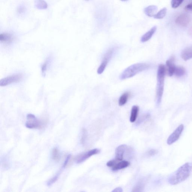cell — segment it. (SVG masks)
Segmentation results:
<instances>
[{"label": "cell", "instance_id": "6da1fadb", "mask_svg": "<svg viewBox=\"0 0 192 192\" xmlns=\"http://www.w3.org/2000/svg\"><path fill=\"white\" fill-rule=\"evenodd\" d=\"M192 172V163H186L170 177L168 182L171 185L179 184L187 179Z\"/></svg>", "mask_w": 192, "mask_h": 192}, {"label": "cell", "instance_id": "7a4b0ae2", "mask_svg": "<svg viewBox=\"0 0 192 192\" xmlns=\"http://www.w3.org/2000/svg\"><path fill=\"white\" fill-rule=\"evenodd\" d=\"M166 72V69L163 64H160L159 66L157 75V86L156 90V103L159 105L162 100L163 94L165 77Z\"/></svg>", "mask_w": 192, "mask_h": 192}, {"label": "cell", "instance_id": "3957f363", "mask_svg": "<svg viewBox=\"0 0 192 192\" xmlns=\"http://www.w3.org/2000/svg\"><path fill=\"white\" fill-rule=\"evenodd\" d=\"M150 67L149 65L144 63L132 65L123 71L120 75V79L123 80L131 78L139 73L147 70Z\"/></svg>", "mask_w": 192, "mask_h": 192}, {"label": "cell", "instance_id": "277c9868", "mask_svg": "<svg viewBox=\"0 0 192 192\" xmlns=\"http://www.w3.org/2000/svg\"><path fill=\"white\" fill-rule=\"evenodd\" d=\"M114 52V49H110L105 54L101 63L97 69V72L98 74H102L104 71L108 62L113 55Z\"/></svg>", "mask_w": 192, "mask_h": 192}, {"label": "cell", "instance_id": "5b68a950", "mask_svg": "<svg viewBox=\"0 0 192 192\" xmlns=\"http://www.w3.org/2000/svg\"><path fill=\"white\" fill-rule=\"evenodd\" d=\"M26 126L29 129L40 128L42 127V123L34 115L29 114L27 116Z\"/></svg>", "mask_w": 192, "mask_h": 192}, {"label": "cell", "instance_id": "8992f818", "mask_svg": "<svg viewBox=\"0 0 192 192\" xmlns=\"http://www.w3.org/2000/svg\"><path fill=\"white\" fill-rule=\"evenodd\" d=\"M22 76L20 74H14L3 78L0 81V86H6L13 83L19 82Z\"/></svg>", "mask_w": 192, "mask_h": 192}, {"label": "cell", "instance_id": "52a82bcc", "mask_svg": "<svg viewBox=\"0 0 192 192\" xmlns=\"http://www.w3.org/2000/svg\"><path fill=\"white\" fill-rule=\"evenodd\" d=\"M184 125L183 124L180 125L169 136L167 140V143L168 145H171L176 142L181 136L182 133L184 129Z\"/></svg>", "mask_w": 192, "mask_h": 192}, {"label": "cell", "instance_id": "ba28073f", "mask_svg": "<svg viewBox=\"0 0 192 192\" xmlns=\"http://www.w3.org/2000/svg\"><path fill=\"white\" fill-rule=\"evenodd\" d=\"M100 152V150L99 149L96 148L92 149V150L88 151L87 152L80 155L76 158V162L77 164L81 163L86 159H89L90 157L95 155L99 154Z\"/></svg>", "mask_w": 192, "mask_h": 192}, {"label": "cell", "instance_id": "9c48e42d", "mask_svg": "<svg viewBox=\"0 0 192 192\" xmlns=\"http://www.w3.org/2000/svg\"><path fill=\"white\" fill-rule=\"evenodd\" d=\"M191 21V18L188 15L182 14L179 15L175 20V23L177 25L182 27H186L189 24Z\"/></svg>", "mask_w": 192, "mask_h": 192}, {"label": "cell", "instance_id": "30bf717a", "mask_svg": "<svg viewBox=\"0 0 192 192\" xmlns=\"http://www.w3.org/2000/svg\"><path fill=\"white\" fill-rule=\"evenodd\" d=\"M127 146L126 144H122L116 149L115 159L120 162L123 160L124 154Z\"/></svg>", "mask_w": 192, "mask_h": 192}, {"label": "cell", "instance_id": "8fae6325", "mask_svg": "<svg viewBox=\"0 0 192 192\" xmlns=\"http://www.w3.org/2000/svg\"><path fill=\"white\" fill-rule=\"evenodd\" d=\"M175 57L173 56L166 61V64L167 68L168 74L169 76H172L174 74L175 69L176 66L174 63Z\"/></svg>", "mask_w": 192, "mask_h": 192}, {"label": "cell", "instance_id": "7c38bea8", "mask_svg": "<svg viewBox=\"0 0 192 192\" xmlns=\"http://www.w3.org/2000/svg\"><path fill=\"white\" fill-rule=\"evenodd\" d=\"M14 40V36L11 33L5 32L0 34V41L6 44H11Z\"/></svg>", "mask_w": 192, "mask_h": 192}, {"label": "cell", "instance_id": "4fadbf2b", "mask_svg": "<svg viewBox=\"0 0 192 192\" xmlns=\"http://www.w3.org/2000/svg\"><path fill=\"white\" fill-rule=\"evenodd\" d=\"M157 29V26H154L149 31L147 32V33L142 36V37H141V41L142 42H145L148 41L152 38L154 34L155 33Z\"/></svg>", "mask_w": 192, "mask_h": 192}, {"label": "cell", "instance_id": "5bb4252c", "mask_svg": "<svg viewBox=\"0 0 192 192\" xmlns=\"http://www.w3.org/2000/svg\"><path fill=\"white\" fill-rule=\"evenodd\" d=\"M130 163L128 161H120L116 164L113 167H112V170L113 171L119 170L123 169L128 167L130 166Z\"/></svg>", "mask_w": 192, "mask_h": 192}, {"label": "cell", "instance_id": "9a60e30c", "mask_svg": "<svg viewBox=\"0 0 192 192\" xmlns=\"http://www.w3.org/2000/svg\"><path fill=\"white\" fill-rule=\"evenodd\" d=\"M158 10L157 6L152 5L144 8V12L146 15L149 17H154Z\"/></svg>", "mask_w": 192, "mask_h": 192}, {"label": "cell", "instance_id": "2e32d148", "mask_svg": "<svg viewBox=\"0 0 192 192\" xmlns=\"http://www.w3.org/2000/svg\"><path fill=\"white\" fill-rule=\"evenodd\" d=\"M181 57L185 61L192 59V47H188L183 50L181 53Z\"/></svg>", "mask_w": 192, "mask_h": 192}, {"label": "cell", "instance_id": "e0dca14e", "mask_svg": "<svg viewBox=\"0 0 192 192\" xmlns=\"http://www.w3.org/2000/svg\"><path fill=\"white\" fill-rule=\"evenodd\" d=\"M34 6L38 10H45L48 8V5L45 0H34Z\"/></svg>", "mask_w": 192, "mask_h": 192}, {"label": "cell", "instance_id": "ac0fdd59", "mask_svg": "<svg viewBox=\"0 0 192 192\" xmlns=\"http://www.w3.org/2000/svg\"><path fill=\"white\" fill-rule=\"evenodd\" d=\"M139 110L138 106H134L132 107L130 119V121L131 123H134L136 120Z\"/></svg>", "mask_w": 192, "mask_h": 192}, {"label": "cell", "instance_id": "d6986e66", "mask_svg": "<svg viewBox=\"0 0 192 192\" xmlns=\"http://www.w3.org/2000/svg\"><path fill=\"white\" fill-rule=\"evenodd\" d=\"M130 94L128 92H126L123 93L120 96L119 100V105L120 106H123L126 104L128 101Z\"/></svg>", "mask_w": 192, "mask_h": 192}, {"label": "cell", "instance_id": "ffe728a7", "mask_svg": "<svg viewBox=\"0 0 192 192\" xmlns=\"http://www.w3.org/2000/svg\"><path fill=\"white\" fill-rule=\"evenodd\" d=\"M186 70L185 68L181 66L176 67L174 74L176 77H181L186 73Z\"/></svg>", "mask_w": 192, "mask_h": 192}, {"label": "cell", "instance_id": "44dd1931", "mask_svg": "<svg viewBox=\"0 0 192 192\" xmlns=\"http://www.w3.org/2000/svg\"><path fill=\"white\" fill-rule=\"evenodd\" d=\"M167 13V9L166 8H164L157 13L156 14L154 17V18L156 19H162L166 16Z\"/></svg>", "mask_w": 192, "mask_h": 192}, {"label": "cell", "instance_id": "7402d4cb", "mask_svg": "<svg viewBox=\"0 0 192 192\" xmlns=\"http://www.w3.org/2000/svg\"><path fill=\"white\" fill-rule=\"evenodd\" d=\"M52 157L53 159L56 161H59L60 160L61 154L58 149L55 148L52 151Z\"/></svg>", "mask_w": 192, "mask_h": 192}, {"label": "cell", "instance_id": "603a6c76", "mask_svg": "<svg viewBox=\"0 0 192 192\" xmlns=\"http://www.w3.org/2000/svg\"><path fill=\"white\" fill-rule=\"evenodd\" d=\"M26 6L23 5H20L18 6L17 9V12L18 15L20 16H24L26 12Z\"/></svg>", "mask_w": 192, "mask_h": 192}, {"label": "cell", "instance_id": "cb8c5ba5", "mask_svg": "<svg viewBox=\"0 0 192 192\" xmlns=\"http://www.w3.org/2000/svg\"><path fill=\"white\" fill-rule=\"evenodd\" d=\"M61 174V171H59L58 172L55 176L53 177L52 179L49 180L47 183V185L48 186H52L53 183H55L57 181L59 178Z\"/></svg>", "mask_w": 192, "mask_h": 192}, {"label": "cell", "instance_id": "d4e9b609", "mask_svg": "<svg viewBox=\"0 0 192 192\" xmlns=\"http://www.w3.org/2000/svg\"><path fill=\"white\" fill-rule=\"evenodd\" d=\"M184 0H171V6L172 8L176 9L179 7L183 2Z\"/></svg>", "mask_w": 192, "mask_h": 192}, {"label": "cell", "instance_id": "484cf974", "mask_svg": "<svg viewBox=\"0 0 192 192\" xmlns=\"http://www.w3.org/2000/svg\"><path fill=\"white\" fill-rule=\"evenodd\" d=\"M144 186L143 183H139L134 187L132 192H141L143 189Z\"/></svg>", "mask_w": 192, "mask_h": 192}, {"label": "cell", "instance_id": "4316f807", "mask_svg": "<svg viewBox=\"0 0 192 192\" xmlns=\"http://www.w3.org/2000/svg\"><path fill=\"white\" fill-rule=\"evenodd\" d=\"M118 162H119V161L115 159H113V160L108 161V162L107 163L106 165L108 167H113L116 164L118 163Z\"/></svg>", "mask_w": 192, "mask_h": 192}, {"label": "cell", "instance_id": "83f0119b", "mask_svg": "<svg viewBox=\"0 0 192 192\" xmlns=\"http://www.w3.org/2000/svg\"><path fill=\"white\" fill-rule=\"evenodd\" d=\"M48 61H46V62L43 64V65L42 66L41 68V71L42 73V74L44 76H45V74L46 71L47 69V65H48Z\"/></svg>", "mask_w": 192, "mask_h": 192}, {"label": "cell", "instance_id": "f1b7e54d", "mask_svg": "<svg viewBox=\"0 0 192 192\" xmlns=\"http://www.w3.org/2000/svg\"><path fill=\"white\" fill-rule=\"evenodd\" d=\"M158 153V151L156 149H152L148 151L147 153V155L149 157H152L155 155L156 154H157Z\"/></svg>", "mask_w": 192, "mask_h": 192}, {"label": "cell", "instance_id": "f546056e", "mask_svg": "<svg viewBox=\"0 0 192 192\" xmlns=\"http://www.w3.org/2000/svg\"><path fill=\"white\" fill-rule=\"evenodd\" d=\"M71 157V155H69L67 156V158H66L65 159V161L63 165V168H65L66 166H67L68 163H69V159H70Z\"/></svg>", "mask_w": 192, "mask_h": 192}, {"label": "cell", "instance_id": "4dcf8cb0", "mask_svg": "<svg viewBox=\"0 0 192 192\" xmlns=\"http://www.w3.org/2000/svg\"><path fill=\"white\" fill-rule=\"evenodd\" d=\"M185 8L187 11H192V2L187 5Z\"/></svg>", "mask_w": 192, "mask_h": 192}, {"label": "cell", "instance_id": "1f68e13d", "mask_svg": "<svg viewBox=\"0 0 192 192\" xmlns=\"http://www.w3.org/2000/svg\"><path fill=\"white\" fill-rule=\"evenodd\" d=\"M86 130L85 129H83V135L82 138H81V142H82V143H84V142L86 138Z\"/></svg>", "mask_w": 192, "mask_h": 192}, {"label": "cell", "instance_id": "d6a6232c", "mask_svg": "<svg viewBox=\"0 0 192 192\" xmlns=\"http://www.w3.org/2000/svg\"><path fill=\"white\" fill-rule=\"evenodd\" d=\"M123 190L120 187L116 188L115 189L112 191V192H123Z\"/></svg>", "mask_w": 192, "mask_h": 192}, {"label": "cell", "instance_id": "836d02e7", "mask_svg": "<svg viewBox=\"0 0 192 192\" xmlns=\"http://www.w3.org/2000/svg\"><path fill=\"white\" fill-rule=\"evenodd\" d=\"M120 1H128V0H120Z\"/></svg>", "mask_w": 192, "mask_h": 192}]
</instances>
